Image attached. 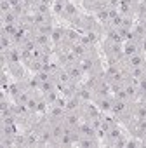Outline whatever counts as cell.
Returning <instances> with one entry per match:
<instances>
[{
    "label": "cell",
    "instance_id": "6da1fadb",
    "mask_svg": "<svg viewBox=\"0 0 146 148\" xmlns=\"http://www.w3.org/2000/svg\"><path fill=\"white\" fill-rule=\"evenodd\" d=\"M64 70L70 73V77H71V80H73V82H80V80H82L84 70L80 68L78 61H77V63H71V64H68V66H64Z\"/></svg>",
    "mask_w": 146,
    "mask_h": 148
},
{
    "label": "cell",
    "instance_id": "7a4b0ae2",
    "mask_svg": "<svg viewBox=\"0 0 146 148\" xmlns=\"http://www.w3.org/2000/svg\"><path fill=\"white\" fill-rule=\"evenodd\" d=\"M99 145H101L99 138H96V136H82L80 141L77 143V146H82V148H96Z\"/></svg>",
    "mask_w": 146,
    "mask_h": 148
},
{
    "label": "cell",
    "instance_id": "3957f363",
    "mask_svg": "<svg viewBox=\"0 0 146 148\" xmlns=\"http://www.w3.org/2000/svg\"><path fill=\"white\" fill-rule=\"evenodd\" d=\"M75 16H78V9L75 7V4H73V2H70V0H68V4H66V7H64V12L61 14V18L70 23Z\"/></svg>",
    "mask_w": 146,
    "mask_h": 148
},
{
    "label": "cell",
    "instance_id": "277c9868",
    "mask_svg": "<svg viewBox=\"0 0 146 148\" xmlns=\"http://www.w3.org/2000/svg\"><path fill=\"white\" fill-rule=\"evenodd\" d=\"M127 58V66L129 68H134V66H144V56L141 54V52H136V54H132V56H125Z\"/></svg>",
    "mask_w": 146,
    "mask_h": 148
},
{
    "label": "cell",
    "instance_id": "5b68a950",
    "mask_svg": "<svg viewBox=\"0 0 146 148\" xmlns=\"http://www.w3.org/2000/svg\"><path fill=\"white\" fill-rule=\"evenodd\" d=\"M64 33H66V28H61V26L54 28L52 33H50V40H52V44H54V45L61 44V42L64 40Z\"/></svg>",
    "mask_w": 146,
    "mask_h": 148
},
{
    "label": "cell",
    "instance_id": "8992f818",
    "mask_svg": "<svg viewBox=\"0 0 146 148\" xmlns=\"http://www.w3.org/2000/svg\"><path fill=\"white\" fill-rule=\"evenodd\" d=\"M0 47H2V51H9V49H12V47H14V40H12V37L2 33V37H0Z\"/></svg>",
    "mask_w": 146,
    "mask_h": 148
},
{
    "label": "cell",
    "instance_id": "52a82bcc",
    "mask_svg": "<svg viewBox=\"0 0 146 148\" xmlns=\"http://www.w3.org/2000/svg\"><path fill=\"white\" fill-rule=\"evenodd\" d=\"M16 23H19V18H18L12 11L2 14V25H16Z\"/></svg>",
    "mask_w": 146,
    "mask_h": 148
},
{
    "label": "cell",
    "instance_id": "ba28073f",
    "mask_svg": "<svg viewBox=\"0 0 146 148\" xmlns=\"http://www.w3.org/2000/svg\"><path fill=\"white\" fill-rule=\"evenodd\" d=\"M57 98H59V91H57V89H54V91H49V92H45V94H44V99L47 101V105H49V106L56 105Z\"/></svg>",
    "mask_w": 146,
    "mask_h": 148
},
{
    "label": "cell",
    "instance_id": "9c48e42d",
    "mask_svg": "<svg viewBox=\"0 0 146 148\" xmlns=\"http://www.w3.org/2000/svg\"><path fill=\"white\" fill-rule=\"evenodd\" d=\"M18 30H19V23H16V25H2V33H5L9 37H14L18 33Z\"/></svg>",
    "mask_w": 146,
    "mask_h": 148
},
{
    "label": "cell",
    "instance_id": "30bf717a",
    "mask_svg": "<svg viewBox=\"0 0 146 148\" xmlns=\"http://www.w3.org/2000/svg\"><path fill=\"white\" fill-rule=\"evenodd\" d=\"M35 30H37V33L50 35V33H52V30H54V26H52V23H45V25H42V26H37Z\"/></svg>",
    "mask_w": 146,
    "mask_h": 148
},
{
    "label": "cell",
    "instance_id": "8fae6325",
    "mask_svg": "<svg viewBox=\"0 0 146 148\" xmlns=\"http://www.w3.org/2000/svg\"><path fill=\"white\" fill-rule=\"evenodd\" d=\"M14 146H26V134H16L14 136Z\"/></svg>",
    "mask_w": 146,
    "mask_h": 148
},
{
    "label": "cell",
    "instance_id": "7c38bea8",
    "mask_svg": "<svg viewBox=\"0 0 146 148\" xmlns=\"http://www.w3.org/2000/svg\"><path fill=\"white\" fill-rule=\"evenodd\" d=\"M0 9H2V14L11 12L12 7H11V4H9V0H0Z\"/></svg>",
    "mask_w": 146,
    "mask_h": 148
},
{
    "label": "cell",
    "instance_id": "4fadbf2b",
    "mask_svg": "<svg viewBox=\"0 0 146 148\" xmlns=\"http://www.w3.org/2000/svg\"><path fill=\"white\" fill-rule=\"evenodd\" d=\"M139 91H141V96L146 98V77H143L139 80Z\"/></svg>",
    "mask_w": 146,
    "mask_h": 148
}]
</instances>
